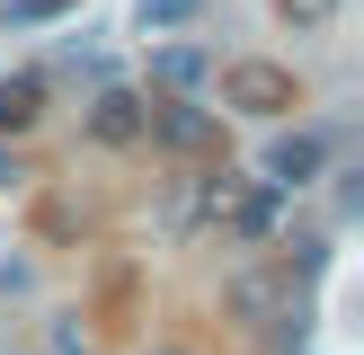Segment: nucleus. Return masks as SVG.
I'll return each instance as SVG.
<instances>
[{"mask_svg":"<svg viewBox=\"0 0 364 355\" xmlns=\"http://www.w3.org/2000/svg\"><path fill=\"white\" fill-rule=\"evenodd\" d=\"M302 89L284 62H223V106H240V116H284Z\"/></svg>","mask_w":364,"mask_h":355,"instance_id":"nucleus-1","label":"nucleus"},{"mask_svg":"<svg viewBox=\"0 0 364 355\" xmlns=\"http://www.w3.org/2000/svg\"><path fill=\"white\" fill-rule=\"evenodd\" d=\"M142 133L160 142V151H213V116L205 106H187V98H160V106H142Z\"/></svg>","mask_w":364,"mask_h":355,"instance_id":"nucleus-2","label":"nucleus"},{"mask_svg":"<svg viewBox=\"0 0 364 355\" xmlns=\"http://www.w3.org/2000/svg\"><path fill=\"white\" fill-rule=\"evenodd\" d=\"M223 222H231V240H276V222H284V187H231Z\"/></svg>","mask_w":364,"mask_h":355,"instance_id":"nucleus-3","label":"nucleus"},{"mask_svg":"<svg viewBox=\"0 0 364 355\" xmlns=\"http://www.w3.org/2000/svg\"><path fill=\"white\" fill-rule=\"evenodd\" d=\"M320 160H329L320 133H284L276 151H267V187H302V178H320Z\"/></svg>","mask_w":364,"mask_h":355,"instance_id":"nucleus-4","label":"nucleus"},{"mask_svg":"<svg viewBox=\"0 0 364 355\" xmlns=\"http://www.w3.org/2000/svg\"><path fill=\"white\" fill-rule=\"evenodd\" d=\"M89 133H98V142H142V98H134V89H98Z\"/></svg>","mask_w":364,"mask_h":355,"instance_id":"nucleus-5","label":"nucleus"},{"mask_svg":"<svg viewBox=\"0 0 364 355\" xmlns=\"http://www.w3.org/2000/svg\"><path fill=\"white\" fill-rule=\"evenodd\" d=\"M36 116H45V80H36V71H9V80H0V133H27Z\"/></svg>","mask_w":364,"mask_h":355,"instance_id":"nucleus-6","label":"nucleus"},{"mask_svg":"<svg viewBox=\"0 0 364 355\" xmlns=\"http://www.w3.org/2000/svg\"><path fill=\"white\" fill-rule=\"evenodd\" d=\"M205 71H213V62H205L196 45H160V53H151V80H160V89H196Z\"/></svg>","mask_w":364,"mask_h":355,"instance_id":"nucleus-7","label":"nucleus"},{"mask_svg":"<svg viewBox=\"0 0 364 355\" xmlns=\"http://www.w3.org/2000/svg\"><path fill=\"white\" fill-rule=\"evenodd\" d=\"M196 9H205V0H134V18H142V27H151V36H169V27H187Z\"/></svg>","mask_w":364,"mask_h":355,"instance_id":"nucleus-8","label":"nucleus"},{"mask_svg":"<svg viewBox=\"0 0 364 355\" xmlns=\"http://www.w3.org/2000/svg\"><path fill=\"white\" fill-rule=\"evenodd\" d=\"M71 0H9V27H45V18H63Z\"/></svg>","mask_w":364,"mask_h":355,"instance_id":"nucleus-9","label":"nucleus"},{"mask_svg":"<svg viewBox=\"0 0 364 355\" xmlns=\"http://www.w3.org/2000/svg\"><path fill=\"white\" fill-rule=\"evenodd\" d=\"M329 9H338V0H284V18H294V27H320Z\"/></svg>","mask_w":364,"mask_h":355,"instance_id":"nucleus-10","label":"nucleus"},{"mask_svg":"<svg viewBox=\"0 0 364 355\" xmlns=\"http://www.w3.org/2000/svg\"><path fill=\"white\" fill-rule=\"evenodd\" d=\"M160 355H187V346H160Z\"/></svg>","mask_w":364,"mask_h":355,"instance_id":"nucleus-11","label":"nucleus"}]
</instances>
